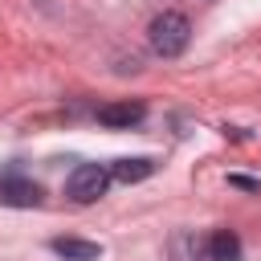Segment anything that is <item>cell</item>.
I'll use <instances>...</instances> for the list:
<instances>
[{
	"mask_svg": "<svg viewBox=\"0 0 261 261\" xmlns=\"http://www.w3.org/2000/svg\"><path fill=\"white\" fill-rule=\"evenodd\" d=\"M147 41H151V49H155L159 57H179V53L188 49V41H192V24H188L184 12H163V16L151 20Z\"/></svg>",
	"mask_w": 261,
	"mask_h": 261,
	"instance_id": "cell-1",
	"label": "cell"
},
{
	"mask_svg": "<svg viewBox=\"0 0 261 261\" xmlns=\"http://www.w3.org/2000/svg\"><path fill=\"white\" fill-rule=\"evenodd\" d=\"M106 188H110V167H98V163H77L65 179V196L73 204H94L106 196Z\"/></svg>",
	"mask_w": 261,
	"mask_h": 261,
	"instance_id": "cell-2",
	"label": "cell"
},
{
	"mask_svg": "<svg viewBox=\"0 0 261 261\" xmlns=\"http://www.w3.org/2000/svg\"><path fill=\"white\" fill-rule=\"evenodd\" d=\"M41 200H45L41 184H33L24 175H4L0 179V204H8V208H37Z\"/></svg>",
	"mask_w": 261,
	"mask_h": 261,
	"instance_id": "cell-3",
	"label": "cell"
},
{
	"mask_svg": "<svg viewBox=\"0 0 261 261\" xmlns=\"http://www.w3.org/2000/svg\"><path fill=\"white\" fill-rule=\"evenodd\" d=\"M147 118V106L143 102H106V106H98V122L102 126H110V130H130L135 122H143Z\"/></svg>",
	"mask_w": 261,
	"mask_h": 261,
	"instance_id": "cell-4",
	"label": "cell"
},
{
	"mask_svg": "<svg viewBox=\"0 0 261 261\" xmlns=\"http://www.w3.org/2000/svg\"><path fill=\"white\" fill-rule=\"evenodd\" d=\"M49 249H53L57 257H65V261H98V257H102V245L77 241V237H53Z\"/></svg>",
	"mask_w": 261,
	"mask_h": 261,
	"instance_id": "cell-5",
	"label": "cell"
},
{
	"mask_svg": "<svg viewBox=\"0 0 261 261\" xmlns=\"http://www.w3.org/2000/svg\"><path fill=\"white\" fill-rule=\"evenodd\" d=\"M147 175H155V159H147V155L114 159V167H110V179H118V184H139V179H147Z\"/></svg>",
	"mask_w": 261,
	"mask_h": 261,
	"instance_id": "cell-6",
	"label": "cell"
},
{
	"mask_svg": "<svg viewBox=\"0 0 261 261\" xmlns=\"http://www.w3.org/2000/svg\"><path fill=\"white\" fill-rule=\"evenodd\" d=\"M208 261H241V237L232 228H216L208 237Z\"/></svg>",
	"mask_w": 261,
	"mask_h": 261,
	"instance_id": "cell-7",
	"label": "cell"
},
{
	"mask_svg": "<svg viewBox=\"0 0 261 261\" xmlns=\"http://www.w3.org/2000/svg\"><path fill=\"white\" fill-rule=\"evenodd\" d=\"M171 253H175V261H200V253H208V241H196L192 232H179L171 241Z\"/></svg>",
	"mask_w": 261,
	"mask_h": 261,
	"instance_id": "cell-8",
	"label": "cell"
},
{
	"mask_svg": "<svg viewBox=\"0 0 261 261\" xmlns=\"http://www.w3.org/2000/svg\"><path fill=\"white\" fill-rule=\"evenodd\" d=\"M228 184H237V188H245V192H257V188H261V184L249 179V175H228Z\"/></svg>",
	"mask_w": 261,
	"mask_h": 261,
	"instance_id": "cell-9",
	"label": "cell"
}]
</instances>
